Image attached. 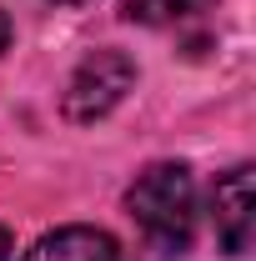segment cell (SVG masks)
<instances>
[{
    "label": "cell",
    "instance_id": "cell-1",
    "mask_svg": "<svg viewBox=\"0 0 256 261\" xmlns=\"http://www.w3.org/2000/svg\"><path fill=\"white\" fill-rule=\"evenodd\" d=\"M126 211L136 216V226L156 241L161 251H186L196 231V181L186 166L156 161L136 176V186L126 191Z\"/></svg>",
    "mask_w": 256,
    "mask_h": 261
},
{
    "label": "cell",
    "instance_id": "cell-2",
    "mask_svg": "<svg viewBox=\"0 0 256 261\" xmlns=\"http://www.w3.org/2000/svg\"><path fill=\"white\" fill-rule=\"evenodd\" d=\"M136 86V65H131V56H121V50H91L86 61L75 65V75L65 81V121H100V116H111L121 100H126V91Z\"/></svg>",
    "mask_w": 256,
    "mask_h": 261
},
{
    "label": "cell",
    "instance_id": "cell-3",
    "mask_svg": "<svg viewBox=\"0 0 256 261\" xmlns=\"http://www.w3.org/2000/svg\"><path fill=\"white\" fill-rule=\"evenodd\" d=\"M211 221L221 236L226 256H246L251 251V231H256V186H251V166H231L216 191H211Z\"/></svg>",
    "mask_w": 256,
    "mask_h": 261
},
{
    "label": "cell",
    "instance_id": "cell-4",
    "mask_svg": "<svg viewBox=\"0 0 256 261\" xmlns=\"http://www.w3.org/2000/svg\"><path fill=\"white\" fill-rule=\"evenodd\" d=\"M25 261H126V256H121L116 236H106L96 226H61L40 236L25 251Z\"/></svg>",
    "mask_w": 256,
    "mask_h": 261
},
{
    "label": "cell",
    "instance_id": "cell-5",
    "mask_svg": "<svg viewBox=\"0 0 256 261\" xmlns=\"http://www.w3.org/2000/svg\"><path fill=\"white\" fill-rule=\"evenodd\" d=\"M196 10H206V0H126V15L136 25H181Z\"/></svg>",
    "mask_w": 256,
    "mask_h": 261
},
{
    "label": "cell",
    "instance_id": "cell-6",
    "mask_svg": "<svg viewBox=\"0 0 256 261\" xmlns=\"http://www.w3.org/2000/svg\"><path fill=\"white\" fill-rule=\"evenodd\" d=\"M0 261H10V231L0 226Z\"/></svg>",
    "mask_w": 256,
    "mask_h": 261
},
{
    "label": "cell",
    "instance_id": "cell-7",
    "mask_svg": "<svg viewBox=\"0 0 256 261\" xmlns=\"http://www.w3.org/2000/svg\"><path fill=\"white\" fill-rule=\"evenodd\" d=\"M5 45H10V20L0 15V50H5Z\"/></svg>",
    "mask_w": 256,
    "mask_h": 261
},
{
    "label": "cell",
    "instance_id": "cell-8",
    "mask_svg": "<svg viewBox=\"0 0 256 261\" xmlns=\"http://www.w3.org/2000/svg\"><path fill=\"white\" fill-rule=\"evenodd\" d=\"M61 5H91V0H61Z\"/></svg>",
    "mask_w": 256,
    "mask_h": 261
}]
</instances>
